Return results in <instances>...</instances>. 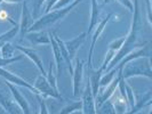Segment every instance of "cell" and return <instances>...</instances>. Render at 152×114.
I'll use <instances>...</instances> for the list:
<instances>
[{
	"mask_svg": "<svg viewBox=\"0 0 152 114\" xmlns=\"http://www.w3.org/2000/svg\"><path fill=\"white\" fill-rule=\"evenodd\" d=\"M17 48H18V49H21V50H23V52L26 54V55H29V56L31 57V60H33V61L36 62V64L38 65V68H40L41 71H44V68H42V64H41L40 60H39L38 57L36 56V54H33L32 52H30L29 49H24V48H22V47H17Z\"/></svg>",
	"mask_w": 152,
	"mask_h": 114,
	"instance_id": "4",
	"label": "cell"
},
{
	"mask_svg": "<svg viewBox=\"0 0 152 114\" xmlns=\"http://www.w3.org/2000/svg\"><path fill=\"white\" fill-rule=\"evenodd\" d=\"M0 74H2V76H5V78H8L9 80H12V81H15L16 84H21V86H25V87H29L30 88V86L26 84L25 81H23V80H21V79H18V78H15V76H13L10 73H8V72H6V71H2V70H0Z\"/></svg>",
	"mask_w": 152,
	"mask_h": 114,
	"instance_id": "3",
	"label": "cell"
},
{
	"mask_svg": "<svg viewBox=\"0 0 152 114\" xmlns=\"http://www.w3.org/2000/svg\"><path fill=\"white\" fill-rule=\"evenodd\" d=\"M41 114H48L47 113V110H46V107L45 105L41 103Z\"/></svg>",
	"mask_w": 152,
	"mask_h": 114,
	"instance_id": "5",
	"label": "cell"
},
{
	"mask_svg": "<svg viewBox=\"0 0 152 114\" xmlns=\"http://www.w3.org/2000/svg\"><path fill=\"white\" fill-rule=\"evenodd\" d=\"M85 33H83L80 37H78V38H76L75 40H72V41H70V42H66V46H68V49H69V53H70V58L71 57H73L75 56V54H76L77 49H78V47H79V45L84 41V38H85Z\"/></svg>",
	"mask_w": 152,
	"mask_h": 114,
	"instance_id": "1",
	"label": "cell"
},
{
	"mask_svg": "<svg viewBox=\"0 0 152 114\" xmlns=\"http://www.w3.org/2000/svg\"><path fill=\"white\" fill-rule=\"evenodd\" d=\"M77 73L75 76V96H78V90H79V84H80V78H81V63L79 61L77 62Z\"/></svg>",
	"mask_w": 152,
	"mask_h": 114,
	"instance_id": "2",
	"label": "cell"
}]
</instances>
